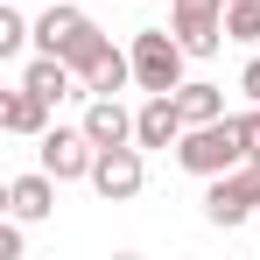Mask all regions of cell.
<instances>
[{"instance_id": "1", "label": "cell", "mask_w": 260, "mask_h": 260, "mask_svg": "<svg viewBox=\"0 0 260 260\" xmlns=\"http://www.w3.org/2000/svg\"><path fill=\"white\" fill-rule=\"evenodd\" d=\"M176 162L190 176H225L246 162V134H239V113H225V120H204V127H183V141H176Z\"/></svg>"}, {"instance_id": "2", "label": "cell", "mask_w": 260, "mask_h": 260, "mask_svg": "<svg viewBox=\"0 0 260 260\" xmlns=\"http://www.w3.org/2000/svg\"><path fill=\"white\" fill-rule=\"evenodd\" d=\"M183 63H190V49L176 28H141L134 36V85L141 91H176L183 85Z\"/></svg>"}, {"instance_id": "3", "label": "cell", "mask_w": 260, "mask_h": 260, "mask_svg": "<svg viewBox=\"0 0 260 260\" xmlns=\"http://www.w3.org/2000/svg\"><path fill=\"white\" fill-rule=\"evenodd\" d=\"M260 211V162H239V169L211 176V190H204V218L211 225H246V218Z\"/></svg>"}, {"instance_id": "4", "label": "cell", "mask_w": 260, "mask_h": 260, "mask_svg": "<svg viewBox=\"0 0 260 260\" xmlns=\"http://www.w3.org/2000/svg\"><path fill=\"white\" fill-rule=\"evenodd\" d=\"M169 28L183 36L190 56H218V49L232 43V36H225V0H176V7H169Z\"/></svg>"}, {"instance_id": "5", "label": "cell", "mask_w": 260, "mask_h": 260, "mask_svg": "<svg viewBox=\"0 0 260 260\" xmlns=\"http://www.w3.org/2000/svg\"><path fill=\"white\" fill-rule=\"evenodd\" d=\"M36 148H43V169L56 176V183H78V176H91V162H99V141H91L85 127H43Z\"/></svg>"}, {"instance_id": "6", "label": "cell", "mask_w": 260, "mask_h": 260, "mask_svg": "<svg viewBox=\"0 0 260 260\" xmlns=\"http://www.w3.org/2000/svg\"><path fill=\"white\" fill-rule=\"evenodd\" d=\"M85 183L106 197V204H127V197H141V183H148V169H141V141H127V148H99V162H91Z\"/></svg>"}, {"instance_id": "7", "label": "cell", "mask_w": 260, "mask_h": 260, "mask_svg": "<svg viewBox=\"0 0 260 260\" xmlns=\"http://www.w3.org/2000/svg\"><path fill=\"white\" fill-rule=\"evenodd\" d=\"M183 127H190V120H183L176 91H148V99H141V113H134V141H141V148H176Z\"/></svg>"}, {"instance_id": "8", "label": "cell", "mask_w": 260, "mask_h": 260, "mask_svg": "<svg viewBox=\"0 0 260 260\" xmlns=\"http://www.w3.org/2000/svg\"><path fill=\"white\" fill-rule=\"evenodd\" d=\"M85 134L99 141V148H127V141H134V113L120 106V91H91V106H85Z\"/></svg>"}, {"instance_id": "9", "label": "cell", "mask_w": 260, "mask_h": 260, "mask_svg": "<svg viewBox=\"0 0 260 260\" xmlns=\"http://www.w3.org/2000/svg\"><path fill=\"white\" fill-rule=\"evenodd\" d=\"M85 28H91V14H85V7L56 0V7H43V14H36V49H49V56H63V49H71L78 36H85Z\"/></svg>"}, {"instance_id": "10", "label": "cell", "mask_w": 260, "mask_h": 260, "mask_svg": "<svg viewBox=\"0 0 260 260\" xmlns=\"http://www.w3.org/2000/svg\"><path fill=\"white\" fill-rule=\"evenodd\" d=\"M0 127H7V134H28V141H36V134L49 127V99H43L36 85H14L7 99H0Z\"/></svg>"}, {"instance_id": "11", "label": "cell", "mask_w": 260, "mask_h": 260, "mask_svg": "<svg viewBox=\"0 0 260 260\" xmlns=\"http://www.w3.org/2000/svg\"><path fill=\"white\" fill-rule=\"evenodd\" d=\"M7 211L28 218V225H36V218H49V211H56V176H49V169L14 176V183H7Z\"/></svg>"}, {"instance_id": "12", "label": "cell", "mask_w": 260, "mask_h": 260, "mask_svg": "<svg viewBox=\"0 0 260 260\" xmlns=\"http://www.w3.org/2000/svg\"><path fill=\"white\" fill-rule=\"evenodd\" d=\"M21 85H36L49 99V106H56V99H78V91H85V78H78V71H71V63H63V56H36V63H28V71H21Z\"/></svg>"}, {"instance_id": "13", "label": "cell", "mask_w": 260, "mask_h": 260, "mask_svg": "<svg viewBox=\"0 0 260 260\" xmlns=\"http://www.w3.org/2000/svg\"><path fill=\"white\" fill-rule=\"evenodd\" d=\"M127 85H134V49H113V43H106V56L85 71V99H91V91H127Z\"/></svg>"}, {"instance_id": "14", "label": "cell", "mask_w": 260, "mask_h": 260, "mask_svg": "<svg viewBox=\"0 0 260 260\" xmlns=\"http://www.w3.org/2000/svg\"><path fill=\"white\" fill-rule=\"evenodd\" d=\"M176 106H183V120H190V127H204V120H225V91H218V85H204V78H197V85H176Z\"/></svg>"}, {"instance_id": "15", "label": "cell", "mask_w": 260, "mask_h": 260, "mask_svg": "<svg viewBox=\"0 0 260 260\" xmlns=\"http://www.w3.org/2000/svg\"><path fill=\"white\" fill-rule=\"evenodd\" d=\"M225 36L232 43H260V0H225Z\"/></svg>"}, {"instance_id": "16", "label": "cell", "mask_w": 260, "mask_h": 260, "mask_svg": "<svg viewBox=\"0 0 260 260\" xmlns=\"http://www.w3.org/2000/svg\"><path fill=\"white\" fill-rule=\"evenodd\" d=\"M28 43H36V21H21L14 0H7V7H0V56H21Z\"/></svg>"}, {"instance_id": "17", "label": "cell", "mask_w": 260, "mask_h": 260, "mask_svg": "<svg viewBox=\"0 0 260 260\" xmlns=\"http://www.w3.org/2000/svg\"><path fill=\"white\" fill-rule=\"evenodd\" d=\"M239 134H246V162H260V106L239 113Z\"/></svg>"}, {"instance_id": "18", "label": "cell", "mask_w": 260, "mask_h": 260, "mask_svg": "<svg viewBox=\"0 0 260 260\" xmlns=\"http://www.w3.org/2000/svg\"><path fill=\"white\" fill-rule=\"evenodd\" d=\"M28 225V218H21ZM21 225H0V260H21Z\"/></svg>"}, {"instance_id": "19", "label": "cell", "mask_w": 260, "mask_h": 260, "mask_svg": "<svg viewBox=\"0 0 260 260\" xmlns=\"http://www.w3.org/2000/svg\"><path fill=\"white\" fill-rule=\"evenodd\" d=\"M239 91H246V99L260 106V56H246V71H239Z\"/></svg>"}]
</instances>
